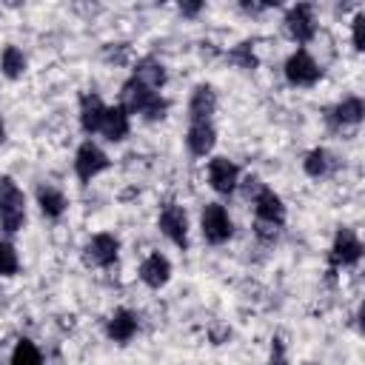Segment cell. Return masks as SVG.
I'll return each mask as SVG.
<instances>
[{"mask_svg": "<svg viewBox=\"0 0 365 365\" xmlns=\"http://www.w3.org/2000/svg\"><path fill=\"white\" fill-rule=\"evenodd\" d=\"M120 106H123L128 114H137V117H143V120H148V123L165 120V117H168V108H171V103H168L160 91L143 86V83L134 80V77H128V80L123 83V88H120Z\"/></svg>", "mask_w": 365, "mask_h": 365, "instance_id": "1", "label": "cell"}, {"mask_svg": "<svg viewBox=\"0 0 365 365\" xmlns=\"http://www.w3.org/2000/svg\"><path fill=\"white\" fill-rule=\"evenodd\" d=\"M26 225V194L23 188L3 174L0 177V228L3 234H17Z\"/></svg>", "mask_w": 365, "mask_h": 365, "instance_id": "2", "label": "cell"}, {"mask_svg": "<svg viewBox=\"0 0 365 365\" xmlns=\"http://www.w3.org/2000/svg\"><path fill=\"white\" fill-rule=\"evenodd\" d=\"M362 251H365V245H362L359 234L354 228H348V225H339L334 240H331V248H328V268H331V274L339 271V268L359 265Z\"/></svg>", "mask_w": 365, "mask_h": 365, "instance_id": "3", "label": "cell"}, {"mask_svg": "<svg viewBox=\"0 0 365 365\" xmlns=\"http://www.w3.org/2000/svg\"><path fill=\"white\" fill-rule=\"evenodd\" d=\"M282 74L294 88H314L322 80V66L311 57L308 48H294L282 63Z\"/></svg>", "mask_w": 365, "mask_h": 365, "instance_id": "4", "label": "cell"}, {"mask_svg": "<svg viewBox=\"0 0 365 365\" xmlns=\"http://www.w3.org/2000/svg\"><path fill=\"white\" fill-rule=\"evenodd\" d=\"M200 234L208 245H225L234 237V220L222 202H205L200 211Z\"/></svg>", "mask_w": 365, "mask_h": 365, "instance_id": "5", "label": "cell"}, {"mask_svg": "<svg viewBox=\"0 0 365 365\" xmlns=\"http://www.w3.org/2000/svg\"><path fill=\"white\" fill-rule=\"evenodd\" d=\"M108 168H111V160L94 140H83L77 145V151H74V177L80 180V185H88L94 177H100Z\"/></svg>", "mask_w": 365, "mask_h": 365, "instance_id": "6", "label": "cell"}, {"mask_svg": "<svg viewBox=\"0 0 365 365\" xmlns=\"http://www.w3.org/2000/svg\"><path fill=\"white\" fill-rule=\"evenodd\" d=\"M282 26H285V34L299 46L305 48L314 37H317V9L311 3H297L285 11L282 17Z\"/></svg>", "mask_w": 365, "mask_h": 365, "instance_id": "7", "label": "cell"}, {"mask_svg": "<svg viewBox=\"0 0 365 365\" xmlns=\"http://www.w3.org/2000/svg\"><path fill=\"white\" fill-rule=\"evenodd\" d=\"M157 228H160V234H163L171 245H177L180 251L188 248V214H185V208H182L180 202H165V205L160 208Z\"/></svg>", "mask_w": 365, "mask_h": 365, "instance_id": "8", "label": "cell"}, {"mask_svg": "<svg viewBox=\"0 0 365 365\" xmlns=\"http://www.w3.org/2000/svg\"><path fill=\"white\" fill-rule=\"evenodd\" d=\"M117 257H120V240L108 231L88 237V242L83 245V262L88 268H111Z\"/></svg>", "mask_w": 365, "mask_h": 365, "instance_id": "9", "label": "cell"}, {"mask_svg": "<svg viewBox=\"0 0 365 365\" xmlns=\"http://www.w3.org/2000/svg\"><path fill=\"white\" fill-rule=\"evenodd\" d=\"M240 177L242 174H240V165L234 160H228L222 154H217V157L208 160V185L220 197H231L237 191V185H240Z\"/></svg>", "mask_w": 365, "mask_h": 365, "instance_id": "10", "label": "cell"}, {"mask_svg": "<svg viewBox=\"0 0 365 365\" xmlns=\"http://www.w3.org/2000/svg\"><path fill=\"white\" fill-rule=\"evenodd\" d=\"M251 205H254V220H257V222H268V225H277V228L285 225L288 208H285V200H282L274 188L262 185V188L254 194Z\"/></svg>", "mask_w": 365, "mask_h": 365, "instance_id": "11", "label": "cell"}, {"mask_svg": "<svg viewBox=\"0 0 365 365\" xmlns=\"http://www.w3.org/2000/svg\"><path fill=\"white\" fill-rule=\"evenodd\" d=\"M171 274H174L171 259H168L165 254H160V251H151V254L140 262V268H137L140 282H143V285H148L151 291L165 288V285H168V279H171Z\"/></svg>", "mask_w": 365, "mask_h": 365, "instance_id": "12", "label": "cell"}, {"mask_svg": "<svg viewBox=\"0 0 365 365\" xmlns=\"http://www.w3.org/2000/svg\"><path fill=\"white\" fill-rule=\"evenodd\" d=\"M140 331V317L131 308H114L106 319V336L117 345H128Z\"/></svg>", "mask_w": 365, "mask_h": 365, "instance_id": "13", "label": "cell"}, {"mask_svg": "<svg viewBox=\"0 0 365 365\" xmlns=\"http://www.w3.org/2000/svg\"><path fill=\"white\" fill-rule=\"evenodd\" d=\"M217 145V128L214 120H197L185 128V148L191 157H208Z\"/></svg>", "mask_w": 365, "mask_h": 365, "instance_id": "14", "label": "cell"}, {"mask_svg": "<svg viewBox=\"0 0 365 365\" xmlns=\"http://www.w3.org/2000/svg\"><path fill=\"white\" fill-rule=\"evenodd\" d=\"M362 117H365V100L356 94H351V97H345L328 108V123H331V128H339V131L356 128L362 123Z\"/></svg>", "mask_w": 365, "mask_h": 365, "instance_id": "15", "label": "cell"}, {"mask_svg": "<svg viewBox=\"0 0 365 365\" xmlns=\"http://www.w3.org/2000/svg\"><path fill=\"white\" fill-rule=\"evenodd\" d=\"M106 143H123L128 134H131V114L117 103V106H108L106 114H103V123H100V131H97Z\"/></svg>", "mask_w": 365, "mask_h": 365, "instance_id": "16", "label": "cell"}, {"mask_svg": "<svg viewBox=\"0 0 365 365\" xmlns=\"http://www.w3.org/2000/svg\"><path fill=\"white\" fill-rule=\"evenodd\" d=\"M34 200H37V208H40V214L46 220H60L68 211V197L54 182H40L34 188Z\"/></svg>", "mask_w": 365, "mask_h": 365, "instance_id": "17", "label": "cell"}, {"mask_svg": "<svg viewBox=\"0 0 365 365\" xmlns=\"http://www.w3.org/2000/svg\"><path fill=\"white\" fill-rule=\"evenodd\" d=\"M217 114V91L208 83H197L188 97V123L197 120H214Z\"/></svg>", "mask_w": 365, "mask_h": 365, "instance_id": "18", "label": "cell"}, {"mask_svg": "<svg viewBox=\"0 0 365 365\" xmlns=\"http://www.w3.org/2000/svg\"><path fill=\"white\" fill-rule=\"evenodd\" d=\"M106 108L108 106L103 103L100 94H94V91L80 94V128H83V134H88V140L100 131V123H103Z\"/></svg>", "mask_w": 365, "mask_h": 365, "instance_id": "19", "label": "cell"}, {"mask_svg": "<svg viewBox=\"0 0 365 365\" xmlns=\"http://www.w3.org/2000/svg\"><path fill=\"white\" fill-rule=\"evenodd\" d=\"M131 77H134V80H140L143 86L154 88V91H163V86H165V80H168V71H165L163 60H157L154 54H148V57L137 60V66H134Z\"/></svg>", "mask_w": 365, "mask_h": 365, "instance_id": "20", "label": "cell"}, {"mask_svg": "<svg viewBox=\"0 0 365 365\" xmlns=\"http://www.w3.org/2000/svg\"><path fill=\"white\" fill-rule=\"evenodd\" d=\"M334 168H336V157H334L328 148H322V145L311 148V151L302 157V171H305L311 180H325Z\"/></svg>", "mask_w": 365, "mask_h": 365, "instance_id": "21", "label": "cell"}, {"mask_svg": "<svg viewBox=\"0 0 365 365\" xmlns=\"http://www.w3.org/2000/svg\"><path fill=\"white\" fill-rule=\"evenodd\" d=\"M26 68H29V60H26L23 48L6 46V48L0 51V74H3L6 80H20V77L26 74Z\"/></svg>", "mask_w": 365, "mask_h": 365, "instance_id": "22", "label": "cell"}, {"mask_svg": "<svg viewBox=\"0 0 365 365\" xmlns=\"http://www.w3.org/2000/svg\"><path fill=\"white\" fill-rule=\"evenodd\" d=\"M9 365H43V354L31 339H17L11 354H9Z\"/></svg>", "mask_w": 365, "mask_h": 365, "instance_id": "23", "label": "cell"}, {"mask_svg": "<svg viewBox=\"0 0 365 365\" xmlns=\"http://www.w3.org/2000/svg\"><path fill=\"white\" fill-rule=\"evenodd\" d=\"M20 274V254L11 240H0V277H17Z\"/></svg>", "mask_w": 365, "mask_h": 365, "instance_id": "24", "label": "cell"}, {"mask_svg": "<svg viewBox=\"0 0 365 365\" xmlns=\"http://www.w3.org/2000/svg\"><path fill=\"white\" fill-rule=\"evenodd\" d=\"M351 43L356 51L365 48V11H359L354 20H351Z\"/></svg>", "mask_w": 365, "mask_h": 365, "instance_id": "25", "label": "cell"}, {"mask_svg": "<svg viewBox=\"0 0 365 365\" xmlns=\"http://www.w3.org/2000/svg\"><path fill=\"white\" fill-rule=\"evenodd\" d=\"M231 60L240 63V68H254V66H257V57H254V51H251L248 43H240V46L231 51Z\"/></svg>", "mask_w": 365, "mask_h": 365, "instance_id": "26", "label": "cell"}, {"mask_svg": "<svg viewBox=\"0 0 365 365\" xmlns=\"http://www.w3.org/2000/svg\"><path fill=\"white\" fill-rule=\"evenodd\" d=\"M279 231H282V228H277V225H268V222H257V220H254V234H257L259 242H268V245L277 242Z\"/></svg>", "mask_w": 365, "mask_h": 365, "instance_id": "27", "label": "cell"}, {"mask_svg": "<svg viewBox=\"0 0 365 365\" xmlns=\"http://www.w3.org/2000/svg\"><path fill=\"white\" fill-rule=\"evenodd\" d=\"M268 365H288V359H285V351H282V345H279V342H274V348H271V359H268Z\"/></svg>", "mask_w": 365, "mask_h": 365, "instance_id": "28", "label": "cell"}, {"mask_svg": "<svg viewBox=\"0 0 365 365\" xmlns=\"http://www.w3.org/2000/svg\"><path fill=\"white\" fill-rule=\"evenodd\" d=\"M200 11H202V3H182L180 6V14L182 17H197Z\"/></svg>", "mask_w": 365, "mask_h": 365, "instance_id": "29", "label": "cell"}, {"mask_svg": "<svg viewBox=\"0 0 365 365\" xmlns=\"http://www.w3.org/2000/svg\"><path fill=\"white\" fill-rule=\"evenodd\" d=\"M240 9H242V11H248V14H259V11L271 9V6H268V3H240Z\"/></svg>", "mask_w": 365, "mask_h": 365, "instance_id": "30", "label": "cell"}, {"mask_svg": "<svg viewBox=\"0 0 365 365\" xmlns=\"http://www.w3.org/2000/svg\"><path fill=\"white\" fill-rule=\"evenodd\" d=\"M6 140V123H3V117H0V143Z\"/></svg>", "mask_w": 365, "mask_h": 365, "instance_id": "31", "label": "cell"}]
</instances>
